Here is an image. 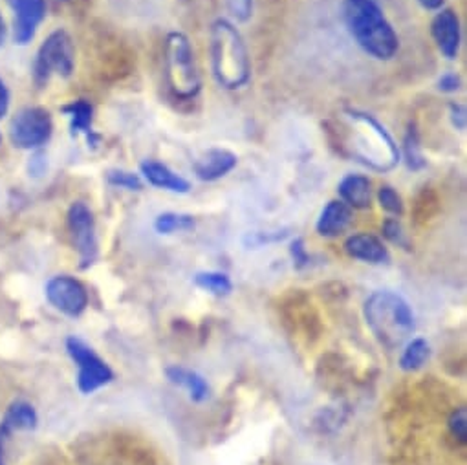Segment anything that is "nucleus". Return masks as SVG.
<instances>
[{"instance_id": "1", "label": "nucleus", "mask_w": 467, "mask_h": 465, "mask_svg": "<svg viewBox=\"0 0 467 465\" xmlns=\"http://www.w3.org/2000/svg\"><path fill=\"white\" fill-rule=\"evenodd\" d=\"M345 119L350 123V132H339V150L345 156H352L356 161L387 172L400 161V150L387 129L370 114L359 110H347Z\"/></svg>"}, {"instance_id": "2", "label": "nucleus", "mask_w": 467, "mask_h": 465, "mask_svg": "<svg viewBox=\"0 0 467 465\" xmlns=\"http://www.w3.org/2000/svg\"><path fill=\"white\" fill-rule=\"evenodd\" d=\"M211 67L214 81L225 90H239L250 83L252 63L246 43L225 19L211 26Z\"/></svg>"}, {"instance_id": "3", "label": "nucleus", "mask_w": 467, "mask_h": 465, "mask_svg": "<svg viewBox=\"0 0 467 465\" xmlns=\"http://www.w3.org/2000/svg\"><path fill=\"white\" fill-rule=\"evenodd\" d=\"M367 326L387 348H398L410 339L416 319L409 301L392 290H376L363 305Z\"/></svg>"}, {"instance_id": "4", "label": "nucleus", "mask_w": 467, "mask_h": 465, "mask_svg": "<svg viewBox=\"0 0 467 465\" xmlns=\"http://www.w3.org/2000/svg\"><path fill=\"white\" fill-rule=\"evenodd\" d=\"M345 21L356 43L374 59L389 61L400 48L398 36L378 0H347Z\"/></svg>"}, {"instance_id": "5", "label": "nucleus", "mask_w": 467, "mask_h": 465, "mask_svg": "<svg viewBox=\"0 0 467 465\" xmlns=\"http://www.w3.org/2000/svg\"><path fill=\"white\" fill-rule=\"evenodd\" d=\"M163 72L169 92L178 101H192L202 90L189 39L182 32H171L163 45Z\"/></svg>"}, {"instance_id": "6", "label": "nucleus", "mask_w": 467, "mask_h": 465, "mask_svg": "<svg viewBox=\"0 0 467 465\" xmlns=\"http://www.w3.org/2000/svg\"><path fill=\"white\" fill-rule=\"evenodd\" d=\"M76 68V50L72 37L65 30H57L48 36L41 45L36 65L34 79L39 87L47 85L54 74L61 78H70Z\"/></svg>"}, {"instance_id": "7", "label": "nucleus", "mask_w": 467, "mask_h": 465, "mask_svg": "<svg viewBox=\"0 0 467 465\" xmlns=\"http://www.w3.org/2000/svg\"><path fill=\"white\" fill-rule=\"evenodd\" d=\"M67 352L78 365V388L88 396L114 379L112 368L79 337L67 339Z\"/></svg>"}, {"instance_id": "8", "label": "nucleus", "mask_w": 467, "mask_h": 465, "mask_svg": "<svg viewBox=\"0 0 467 465\" xmlns=\"http://www.w3.org/2000/svg\"><path fill=\"white\" fill-rule=\"evenodd\" d=\"M54 132V121L48 110L41 107L23 108L10 123V140L17 149L37 150L48 143Z\"/></svg>"}, {"instance_id": "9", "label": "nucleus", "mask_w": 467, "mask_h": 465, "mask_svg": "<svg viewBox=\"0 0 467 465\" xmlns=\"http://www.w3.org/2000/svg\"><path fill=\"white\" fill-rule=\"evenodd\" d=\"M68 229L74 241V246L79 253V268L88 270L98 261V237L96 222L90 207L83 202L72 203L68 209Z\"/></svg>"}, {"instance_id": "10", "label": "nucleus", "mask_w": 467, "mask_h": 465, "mask_svg": "<svg viewBox=\"0 0 467 465\" xmlns=\"http://www.w3.org/2000/svg\"><path fill=\"white\" fill-rule=\"evenodd\" d=\"M48 303L68 317H79L88 306V292L81 281L70 275H56L47 283Z\"/></svg>"}, {"instance_id": "11", "label": "nucleus", "mask_w": 467, "mask_h": 465, "mask_svg": "<svg viewBox=\"0 0 467 465\" xmlns=\"http://www.w3.org/2000/svg\"><path fill=\"white\" fill-rule=\"evenodd\" d=\"M16 14L14 39L17 45L26 46L34 41L39 25L47 17V0H8Z\"/></svg>"}, {"instance_id": "12", "label": "nucleus", "mask_w": 467, "mask_h": 465, "mask_svg": "<svg viewBox=\"0 0 467 465\" xmlns=\"http://www.w3.org/2000/svg\"><path fill=\"white\" fill-rule=\"evenodd\" d=\"M434 43L443 57L454 59L460 50V21L452 10H441L431 25Z\"/></svg>"}, {"instance_id": "13", "label": "nucleus", "mask_w": 467, "mask_h": 465, "mask_svg": "<svg viewBox=\"0 0 467 465\" xmlns=\"http://www.w3.org/2000/svg\"><path fill=\"white\" fill-rule=\"evenodd\" d=\"M239 158L227 149H209L203 152L194 163L192 170L198 180L202 181H214L229 174L233 169L237 167Z\"/></svg>"}, {"instance_id": "14", "label": "nucleus", "mask_w": 467, "mask_h": 465, "mask_svg": "<svg viewBox=\"0 0 467 465\" xmlns=\"http://www.w3.org/2000/svg\"><path fill=\"white\" fill-rule=\"evenodd\" d=\"M345 252L352 259L368 264H385L390 259L385 244L378 237L370 235V232H359V235L348 237L345 243Z\"/></svg>"}, {"instance_id": "15", "label": "nucleus", "mask_w": 467, "mask_h": 465, "mask_svg": "<svg viewBox=\"0 0 467 465\" xmlns=\"http://www.w3.org/2000/svg\"><path fill=\"white\" fill-rule=\"evenodd\" d=\"M350 222H352V207H348L343 200H332L321 211L316 229L321 237L334 239L347 231Z\"/></svg>"}, {"instance_id": "16", "label": "nucleus", "mask_w": 467, "mask_h": 465, "mask_svg": "<svg viewBox=\"0 0 467 465\" xmlns=\"http://www.w3.org/2000/svg\"><path fill=\"white\" fill-rule=\"evenodd\" d=\"M140 169L145 180L158 189H165L178 194H187L191 191V183L185 178H182L180 174H176L174 170H171L167 165L160 161L147 160L140 165Z\"/></svg>"}, {"instance_id": "17", "label": "nucleus", "mask_w": 467, "mask_h": 465, "mask_svg": "<svg viewBox=\"0 0 467 465\" xmlns=\"http://www.w3.org/2000/svg\"><path fill=\"white\" fill-rule=\"evenodd\" d=\"M165 376L172 385L187 390L191 401H194V403L205 401L211 394L207 379L203 376H200L198 372H194V370L174 365V367L165 368Z\"/></svg>"}, {"instance_id": "18", "label": "nucleus", "mask_w": 467, "mask_h": 465, "mask_svg": "<svg viewBox=\"0 0 467 465\" xmlns=\"http://www.w3.org/2000/svg\"><path fill=\"white\" fill-rule=\"evenodd\" d=\"M343 202L354 209H367L372 202V183L363 174H347L337 187Z\"/></svg>"}, {"instance_id": "19", "label": "nucleus", "mask_w": 467, "mask_h": 465, "mask_svg": "<svg viewBox=\"0 0 467 465\" xmlns=\"http://www.w3.org/2000/svg\"><path fill=\"white\" fill-rule=\"evenodd\" d=\"M37 423H39V418L34 405L26 401H16L6 410L3 423H0V438L10 436L17 430H34Z\"/></svg>"}, {"instance_id": "20", "label": "nucleus", "mask_w": 467, "mask_h": 465, "mask_svg": "<svg viewBox=\"0 0 467 465\" xmlns=\"http://www.w3.org/2000/svg\"><path fill=\"white\" fill-rule=\"evenodd\" d=\"M63 112L70 118L72 134H85L88 147H96L99 143V136L92 130L94 108L88 101H85V99L72 101L70 105L63 107Z\"/></svg>"}, {"instance_id": "21", "label": "nucleus", "mask_w": 467, "mask_h": 465, "mask_svg": "<svg viewBox=\"0 0 467 465\" xmlns=\"http://www.w3.org/2000/svg\"><path fill=\"white\" fill-rule=\"evenodd\" d=\"M431 357V345L423 337H416L407 341L401 356H400V368L405 372L420 370Z\"/></svg>"}, {"instance_id": "22", "label": "nucleus", "mask_w": 467, "mask_h": 465, "mask_svg": "<svg viewBox=\"0 0 467 465\" xmlns=\"http://www.w3.org/2000/svg\"><path fill=\"white\" fill-rule=\"evenodd\" d=\"M194 216L183 212H161L154 220V229L160 235H172V232L194 229Z\"/></svg>"}, {"instance_id": "23", "label": "nucleus", "mask_w": 467, "mask_h": 465, "mask_svg": "<svg viewBox=\"0 0 467 465\" xmlns=\"http://www.w3.org/2000/svg\"><path fill=\"white\" fill-rule=\"evenodd\" d=\"M194 284L216 297H227L233 292V283L225 274L220 272H198Z\"/></svg>"}, {"instance_id": "24", "label": "nucleus", "mask_w": 467, "mask_h": 465, "mask_svg": "<svg viewBox=\"0 0 467 465\" xmlns=\"http://www.w3.org/2000/svg\"><path fill=\"white\" fill-rule=\"evenodd\" d=\"M403 152H405V161L407 167L412 170H420L427 165L423 154H421V145H420V136H418V129L414 123L409 125L407 132H405V140H403Z\"/></svg>"}, {"instance_id": "25", "label": "nucleus", "mask_w": 467, "mask_h": 465, "mask_svg": "<svg viewBox=\"0 0 467 465\" xmlns=\"http://www.w3.org/2000/svg\"><path fill=\"white\" fill-rule=\"evenodd\" d=\"M416 216L418 220H429L438 209V196L431 187H423L416 196Z\"/></svg>"}, {"instance_id": "26", "label": "nucleus", "mask_w": 467, "mask_h": 465, "mask_svg": "<svg viewBox=\"0 0 467 465\" xmlns=\"http://www.w3.org/2000/svg\"><path fill=\"white\" fill-rule=\"evenodd\" d=\"M107 181L114 187H121L127 191H140L141 189V180L138 174L121 170V169H112L107 172Z\"/></svg>"}, {"instance_id": "27", "label": "nucleus", "mask_w": 467, "mask_h": 465, "mask_svg": "<svg viewBox=\"0 0 467 465\" xmlns=\"http://www.w3.org/2000/svg\"><path fill=\"white\" fill-rule=\"evenodd\" d=\"M378 202L379 205L390 212V214H396V216H401L403 214V202H401V196L390 187V185H381L379 191H378Z\"/></svg>"}, {"instance_id": "28", "label": "nucleus", "mask_w": 467, "mask_h": 465, "mask_svg": "<svg viewBox=\"0 0 467 465\" xmlns=\"http://www.w3.org/2000/svg\"><path fill=\"white\" fill-rule=\"evenodd\" d=\"M383 235H385L387 241H390L392 244H396L400 248H405V250L410 248L409 239H407V232H405L403 225L396 218L385 220V223H383Z\"/></svg>"}, {"instance_id": "29", "label": "nucleus", "mask_w": 467, "mask_h": 465, "mask_svg": "<svg viewBox=\"0 0 467 465\" xmlns=\"http://www.w3.org/2000/svg\"><path fill=\"white\" fill-rule=\"evenodd\" d=\"M227 12L239 23H246L254 14V0H223Z\"/></svg>"}, {"instance_id": "30", "label": "nucleus", "mask_w": 467, "mask_h": 465, "mask_svg": "<svg viewBox=\"0 0 467 465\" xmlns=\"http://www.w3.org/2000/svg\"><path fill=\"white\" fill-rule=\"evenodd\" d=\"M449 429L454 438H458L462 443L467 441V412L465 408H458L449 418Z\"/></svg>"}, {"instance_id": "31", "label": "nucleus", "mask_w": 467, "mask_h": 465, "mask_svg": "<svg viewBox=\"0 0 467 465\" xmlns=\"http://www.w3.org/2000/svg\"><path fill=\"white\" fill-rule=\"evenodd\" d=\"M449 116H451V123L456 130L463 132L465 130V123H467V112L463 105L458 103H451L449 105Z\"/></svg>"}, {"instance_id": "32", "label": "nucleus", "mask_w": 467, "mask_h": 465, "mask_svg": "<svg viewBox=\"0 0 467 465\" xmlns=\"http://www.w3.org/2000/svg\"><path fill=\"white\" fill-rule=\"evenodd\" d=\"M48 169V161H47V156L43 152H36L32 158H30V163H28V170H30V176L34 178H41Z\"/></svg>"}, {"instance_id": "33", "label": "nucleus", "mask_w": 467, "mask_h": 465, "mask_svg": "<svg viewBox=\"0 0 467 465\" xmlns=\"http://www.w3.org/2000/svg\"><path fill=\"white\" fill-rule=\"evenodd\" d=\"M460 78L456 76V74H452V72H447V74H443L441 78H440V81H438V88L441 90V92H447V94H451V92H456L458 88H460Z\"/></svg>"}, {"instance_id": "34", "label": "nucleus", "mask_w": 467, "mask_h": 465, "mask_svg": "<svg viewBox=\"0 0 467 465\" xmlns=\"http://www.w3.org/2000/svg\"><path fill=\"white\" fill-rule=\"evenodd\" d=\"M292 257H294V261H296L299 266H303V264L308 263V255H306V250H305V244H303L301 239H296V241H294V244H292Z\"/></svg>"}, {"instance_id": "35", "label": "nucleus", "mask_w": 467, "mask_h": 465, "mask_svg": "<svg viewBox=\"0 0 467 465\" xmlns=\"http://www.w3.org/2000/svg\"><path fill=\"white\" fill-rule=\"evenodd\" d=\"M8 108H10V92L6 83L0 79V119L8 114Z\"/></svg>"}, {"instance_id": "36", "label": "nucleus", "mask_w": 467, "mask_h": 465, "mask_svg": "<svg viewBox=\"0 0 467 465\" xmlns=\"http://www.w3.org/2000/svg\"><path fill=\"white\" fill-rule=\"evenodd\" d=\"M418 3H420V6L425 8V10L436 12V10H440V8L443 6L445 0H418Z\"/></svg>"}, {"instance_id": "37", "label": "nucleus", "mask_w": 467, "mask_h": 465, "mask_svg": "<svg viewBox=\"0 0 467 465\" xmlns=\"http://www.w3.org/2000/svg\"><path fill=\"white\" fill-rule=\"evenodd\" d=\"M6 37H8V28H6V23H5L3 16H0V48L5 46V43H6Z\"/></svg>"}, {"instance_id": "38", "label": "nucleus", "mask_w": 467, "mask_h": 465, "mask_svg": "<svg viewBox=\"0 0 467 465\" xmlns=\"http://www.w3.org/2000/svg\"><path fill=\"white\" fill-rule=\"evenodd\" d=\"M0 465H5V460H3V438H0Z\"/></svg>"}]
</instances>
